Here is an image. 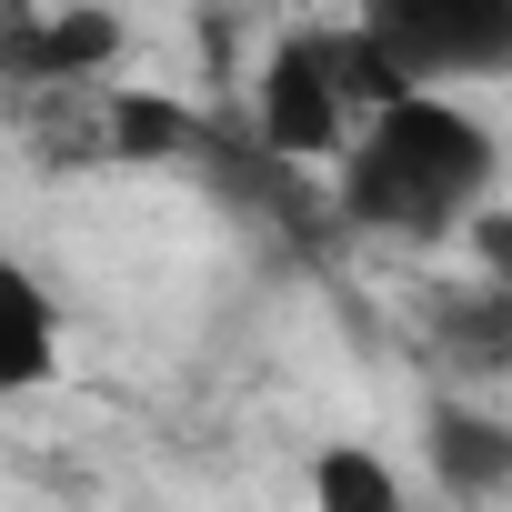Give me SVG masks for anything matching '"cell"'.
I'll return each instance as SVG.
<instances>
[{"instance_id":"1","label":"cell","mask_w":512,"mask_h":512,"mask_svg":"<svg viewBox=\"0 0 512 512\" xmlns=\"http://www.w3.org/2000/svg\"><path fill=\"white\" fill-rule=\"evenodd\" d=\"M492 201H502V141L452 91L372 111L332 171V211L352 231H382V241H462Z\"/></svg>"},{"instance_id":"2","label":"cell","mask_w":512,"mask_h":512,"mask_svg":"<svg viewBox=\"0 0 512 512\" xmlns=\"http://www.w3.org/2000/svg\"><path fill=\"white\" fill-rule=\"evenodd\" d=\"M412 101L402 71L382 61V41L352 21H302L262 51V81H251V141H262V161H292V171H342V151L362 141L372 111Z\"/></svg>"},{"instance_id":"3","label":"cell","mask_w":512,"mask_h":512,"mask_svg":"<svg viewBox=\"0 0 512 512\" xmlns=\"http://www.w3.org/2000/svg\"><path fill=\"white\" fill-rule=\"evenodd\" d=\"M362 31L402 71V91H452V81H512V0H372Z\"/></svg>"},{"instance_id":"4","label":"cell","mask_w":512,"mask_h":512,"mask_svg":"<svg viewBox=\"0 0 512 512\" xmlns=\"http://www.w3.org/2000/svg\"><path fill=\"white\" fill-rule=\"evenodd\" d=\"M131 21L121 11H11L0 21V71L21 91H101V71L121 61Z\"/></svg>"},{"instance_id":"5","label":"cell","mask_w":512,"mask_h":512,"mask_svg":"<svg viewBox=\"0 0 512 512\" xmlns=\"http://www.w3.org/2000/svg\"><path fill=\"white\" fill-rule=\"evenodd\" d=\"M422 472L452 492V502H502L512 492V422L492 402H432L422 412Z\"/></svg>"},{"instance_id":"6","label":"cell","mask_w":512,"mask_h":512,"mask_svg":"<svg viewBox=\"0 0 512 512\" xmlns=\"http://www.w3.org/2000/svg\"><path fill=\"white\" fill-rule=\"evenodd\" d=\"M61 352H71V312L11 251V262H0V382H11V392H51L61 382Z\"/></svg>"},{"instance_id":"7","label":"cell","mask_w":512,"mask_h":512,"mask_svg":"<svg viewBox=\"0 0 512 512\" xmlns=\"http://www.w3.org/2000/svg\"><path fill=\"white\" fill-rule=\"evenodd\" d=\"M181 151H201L191 111H181V101H161V91L111 81V161H181Z\"/></svg>"},{"instance_id":"8","label":"cell","mask_w":512,"mask_h":512,"mask_svg":"<svg viewBox=\"0 0 512 512\" xmlns=\"http://www.w3.org/2000/svg\"><path fill=\"white\" fill-rule=\"evenodd\" d=\"M312 502L322 512H402V472L372 442H322L312 452Z\"/></svg>"},{"instance_id":"9","label":"cell","mask_w":512,"mask_h":512,"mask_svg":"<svg viewBox=\"0 0 512 512\" xmlns=\"http://www.w3.org/2000/svg\"><path fill=\"white\" fill-rule=\"evenodd\" d=\"M432 322H442V342H452V352L512 362V302H502V292H482V282H472V292H462V302H442Z\"/></svg>"},{"instance_id":"10","label":"cell","mask_w":512,"mask_h":512,"mask_svg":"<svg viewBox=\"0 0 512 512\" xmlns=\"http://www.w3.org/2000/svg\"><path fill=\"white\" fill-rule=\"evenodd\" d=\"M462 251H472V282L512 302V201H492V211H482V221L462 231Z\"/></svg>"}]
</instances>
